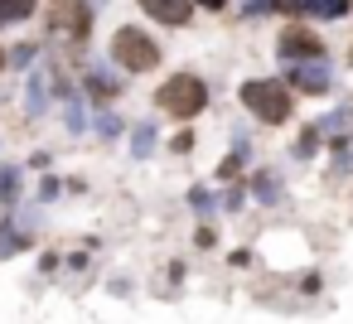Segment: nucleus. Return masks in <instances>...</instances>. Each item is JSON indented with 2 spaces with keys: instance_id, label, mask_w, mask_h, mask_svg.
I'll use <instances>...</instances> for the list:
<instances>
[{
  "instance_id": "11",
  "label": "nucleus",
  "mask_w": 353,
  "mask_h": 324,
  "mask_svg": "<svg viewBox=\"0 0 353 324\" xmlns=\"http://www.w3.org/2000/svg\"><path fill=\"white\" fill-rule=\"evenodd\" d=\"M34 15V0H0V25H20Z\"/></svg>"
},
{
  "instance_id": "2",
  "label": "nucleus",
  "mask_w": 353,
  "mask_h": 324,
  "mask_svg": "<svg viewBox=\"0 0 353 324\" xmlns=\"http://www.w3.org/2000/svg\"><path fill=\"white\" fill-rule=\"evenodd\" d=\"M112 59H117L126 73H150V68L160 63V44H155L145 30L126 25V30H117V34H112Z\"/></svg>"
},
{
  "instance_id": "19",
  "label": "nucleus",
  "mask_w": 353,
  "mask_h": 324,
  "mask_svg": "<svg viewBox=\"0 0 353 324\" xmlns=\"http://www.w3.org/2000/svg\"><path fill=\"white\" fill-rule=\"evenodd\" d=\"M199 6H203V10H223V6H228V0H199Z\"/></svg>"
},
{
  "instance_id": "16",
  "label": "nucleus",
  "mask_w": 353,
  "mask_h": 324,
  "mask_svg": "<svg viewBox=\"0 0 353 324\" xmlns=\"http://www.w3.org/2000/svg\"><path fill=\"white\" fill-rule=\"evenodd\" d=\"M314 150H319V126H314V131H305V136L295 141V155H300V160H310Z\"/></svg>"
},
{
  "instance_id": "3",
  "label": "nucleus",
  "mask_w": 353,
  "mask_h": 324,
  "mask_svg": "<svg viewBox=\"0 0 353 324\" xmlns=\"http://www.w3.org/2000/svg\"><path fill=\"white\" fill-rule=\"evenodd\" d=\"M242 102H247L252 117H261V121H271V126H281V121L290 117V92H285V83H271V78L242 83Z\"/></svg>"
},
{
  "instance_id": "13",
  "label": "nucleus",
  "mask_w": 353,
  "mask_h": 324,
  "mask_svg": "<svg viewBox=\"0 0 353 324\" xmlns=\"http://www.w3.org/2000/svg\"><path fill=\"white\" fill-rule=\"evenodd\" d=\"M25 252V232H15L10 223H0V256H15Z\"/></svg>"
},
{
  "instance_id": "18",
  "label": "nucleus",
  "mask_w": 353,
  "mask_h": 324,
  "mask_svg": "<svg viewBox=\"0 0 353 324\" xmlns=\"http://www.w3.org/2000/svg\"><path fill=\"white\" fill-rule=\"evenodd\" d=\"M97 131H102V136H117V131H121V121H117V117H102V121H97Z\"/></svg>"
},
{
  "instance_id": "10",
  "label": "nucleus",
  "mask_w": 353,
  "mask_h": 324,
  "mask_svg": "<svg viewBox=\"0 0 353 324\" xmlns=\"http://www.w3.org/2000/svg\"><path fill=\"white\" fill-rule=\"evenodd\" d=\"M252 194H256L261 203H281V179H276L271 170H261V174L252 179Z\"/></svg>"
},
{
  "instance_id": "6",
  "label": "nucleus",
  "mask_w": 353,
  "mask_h": 324,
  "mask_svg": "<svg viewBox=\"0 0 353 324\" xmlns=\"http://www.w3.org/2000/svg\"><path fill=\"white\" fill-rule=\"evenodd\" d=\"M141 10H150V20H160V25H189V15H194V0H141Z\"/></svg>"
},
{
  "instance_id": "12",
  "label": "nucleus",
  "mask_w": 353,
  "mask_h": 324,
  "mask_svg": "<svg viewBox=\"0 0 353 324\" xmlns=\"http://www.w3.org/2000/svg\"><path fill=\"white\" fill-rule=\"evenodd\" d=\"M150 150H155V126L145 121V126H136V141H131V155H136V160H145Z\"/></svg>"
},
{
  "instance_id": "1",
  "label": "nucleus",
  "mask_w": 353,
  "mask_h": 324,
  "mask_svg": "<svg viewBox=\"0 0 353 324\" xmlns=\"http://www.w3.org/2000/svg\"><path fill=\"white\" fill-rule=\"evenodd\" d=\"M155 107H160L165 117L189 121V117H199V112L208 107V88H203V78H194V73H174V78L155 92Z\"/></svg>"
},
{
  "instance_id": "17",
  "label": "nucleus",
  "mask_w": 353,
  "mask_h": 324,
  "mask_svg": "<svg viewBox=\"0 0 353 324\" xmlns=\"http://www.w3.org/2000/svg\"><path fill=\"white\" fill-rule=\"evenodd\" d=\"M68 126L83 131V107H78V102H68Z\"/></svg>"
},
{
  "instance_id": "4",
  "label": "nucleus",
  "mask_w": 353,
  "mask_h": 324,
  "mask_svg": "<svg viewBox=\"0 0 353 324\" xmlns=\"http://www.w3.org/2000/svg\"><path fill=\"white\" fill-rule=\"evenodd\" d=\"M276 54H281V63H285V68H295V63H305V59H324L319 39H314V34H310L305 25H290V30L281 34Z\"/></svg>"
},
{
  "instance_id": "8",
  "label": "nucleus",
  "mask_w": 353,
  "mask_h": 324,
  "mask_svg": "<svg viewBox=\"0 0 353 324\" xmlns=\"http://www.w3.org/2000/svg\"><path fill=\"white\" fill-rule=\"evenodd\" d=\"M353 0H300V10L314 15V20H343Z\"/></svg>"
},
{
  "instance_id": "7",
  "label": "nucleus",
  "mask_w": 353,
  "mask_h": 324,
  "mask_svg": "<svg viewBox=\"0 0 353 324\" xmlns=\"http://www.w3.org/2000/svg\"><path fill=\"white\" fill-rule=\"evenodd\" d=\"M59 30H68L73 39H83L88 34V6H83V0H59Z\"/></svg>"
},
{
  "instance_id": "9",
  "label": "nucleus",
  "mask_w": 353,
  "mask_h": 324,
  "mask_svg": "<svg viewBox=\"0 0 353 324\" xmlns=\"http://www.w3.org/2000/svg\"><path fill=\"white\" fill-rule=\"evenodd\" d=\"M88 88H92V97H97V102H107V97H117V92H121V83H117V78H112L107 68L88 73Z\"/></svg>"
},
{
  "instance_id": "5",
  "label": "nucleus",
  "mask_w": 353,
  "mask_h": 324,
  "mask_svg": "<svg viewBox=\"0 0 353 324\" xmlns=\"http://www.w3.org/2000/svg\"><path fill=\"white\" fill-rule=\"evenodd\" d=\"M329 78H334L329 59H305V63H295V68H290V88H295V92H305V97L329 92Z\"/></svg>"
},
{
  "instance_id": "15",
  "label": "nucleus",
  "mask_w": 353,
  "mask_h": 324,
  "mask_svg": "<svg viewBox=\"0 0 353 324\" xmlns=\"http://www.w3.org/2000/svg\"><path fill=\"white\" fill-rule=\"evenodd\" d=\"M20 194V170H0V203H10Z\"/></svg>"
},
{
  "instance_id": "14",
  "label": "nucleus",
  "mask_w": 353,
  "mask_h": 324,
  "mask_svg": "<svg viewBox=\"0 0 353 324\" xmlns=\"http://www.w3.org/2000/svg\"><path fill=\"white\" fill-rule=\"evenodd\" d=\"M30 112H49V92H44V78H30Z\"/></svg>"
}]
</instances>
